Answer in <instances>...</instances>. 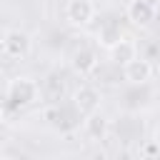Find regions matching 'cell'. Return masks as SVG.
I'll list each match as a JSON object with an SVG mask.
<instances>
[{
  "label": "cell",
  "mask_w": 160,
  "mask_h": 160,
  "mask_svg": "<svg viewBox=\"0 0 160 160\" xmlns=\"http://www.w3.org/2000/svg\"><path fill=\"white\" fill-rule=\"evenodd\" d=\"M40 98V85L28 78V75H18L12 80H8L5 85V102H2V112L10 115L12 110H22L30 108L35 100Z\"/></svg>",
  "instance_id": "cell-1"
},
{
  "label": "cell",
  "mask_w": 160,
  "mask_h": 160,
  "mask_svg": "<svg viewBox=\"0 0 160 160\" xmlns=\"http://www.w3.org/2000/svg\"><path fill=\"white\" fill-rule=\"evenodd\" d=\"M2 52L10 60H25L32 52V38L20 28H8L2 32Z\"/></svg>",
  "instance_id": "cell-2"
},
{
  "label": "cell",
  "mask_w": 160,
  "mask_h": 160,
  "mask_svg": "<svg viewBox=\"0 0 160 160\" xmlns=\"http://www.w3.org/2000/svg\"><path fill=\"white\" fill-rule=\"evenodd\" d=\"M100 102H102V95L92 85H80V88L72 90V108H75V112L80 118H88V115L98 112Z\"/></svg>",
  "instance_id": "cell-3"
},
{
  "label": "cell",
  "mask_w": 160,
  "mask_h": 160,
  "mask_svg": "<svg viewBox=\"0 0 160 160\" xmlns=\"http://www.w3.org/2000/svg\"><path fill=\"white\" fill-rule=\"evenodd\" d=\"M65 20L72 28H88L95 20V5H92V0H68V5H65Z\"/></svg>",
  "instance_id": "cell-4"
},
{
  "label": "cell",
  "mask_w": 160,
  "mask_h": 160,
  "mask_svg": "<svg viewBox=\"0 0 160 160\" xmlns=\"http://www.w3.org/2000/svg\"><path fill=\"white\" fill-rule=\"evenodd\" d=\"M98 65H100L98 52H95L92 48H88V45L75 48V50H72V55H70V68H72V72H75V75H80V78L92 75V72L98 70Z\"/></svg>",
  "instance_id": "cell-5"
},
{
  "label": "cell",
  "mask_w": 160,
  "mask_h": 160,
  "mask_svg": "<svg viewBox=\"0 0 160 160\" xmlns=\"http://www.w3.org/2000/svg\"><path fill=\"white\" fill-rule=\"evenodd\" d=\"M122 78H125L130 85H148L150 78H152V62L138 55L135 60H130V62L122 68Z\"/></svg>",
  "instance_id": "cell-6"
},
{
  "label": "cell",
  "mask_w": 160,
  "mask_h": 160,
  "mask_svg": "<svg viewBox=\"0 0 160 160\" xmlns=\"http://www.w3.org/2000/svg\"><path fill=\"white\" fill-rule=\"evenodd\" d=\"M128 20L135 28H148L155 22V5L150 0H128Z\"/></svg>",
  "instance_id": "cell-7"
},
{
  "label": "cell",
  "mask_w": 160,
  "mask_h": 160,
  "mask_svg": "<svg viewBox=\"0 0 160 160\" xmlns=\"http://www.w3.org/2000/svg\"><path fill=\"white\" fill-rule=\"evenodd\" d=\"M108 52H110V60H112L115 65L125 68L130 60H135V58H138V45H135L130 38H122V40H118Z\"/></svg>",
  "instance_id": "cell-8"
},
{
  "label": "cell",
  "mask_w": 160,
  "mask_h": 160,
  "mask_svg": "<svg viewBox=\"0 0 160 160\" xmlns=\"http://www.w3.org/2000/svg\"><path fill=\"white\" fill-rule=\"evenodd\" d=\"M82 128H85V135H88L90 140H95V142H98V140H105L110 122H108V118H105V115H100V110H98V112H92V115H88V118H85Z\"/></svg>",
  "instance_id": "cell-9"
},
{
  "label": "cell",
  "mask_w": 160,
  "mask_h": 160,
  "mask_svg": "<svg viewBox=\"0 0 160 160\" xmlns=\"http://www.w3.org/2000/svg\"><path fill=\"white\" fill-rule=\"evenodd\" d=\"M98 40H100V42L110 50L118 40H122V32H120V28H118V25H105V28L98 32Z\"/></svg>",
  "instance_id": "cell-10"
},
{
  "label": "cell",
  "mask_w": 160,
  "mask_h": 160,
  "mask_svg": "<svg viewBox=\"0 0 160 160\" xmlns=\"http://www.w3.org/2000/svg\"><path fill=\"white\" fill-rule=\"evenodd\" d=\"M155 25L160 28V5H155Z\"/></svg>",
  "instance_id": "cell-11"
},
{
  "label": "cell",
  "mask_w": 160,
  "mask_h": 160,
  "mask_svg": "<svg viewBox=\"0 0 160 160\" xmlns=\"http://www.w3.org/2000/svg\"><path fill=\"white\" fill-rule=\"evenodd\" d=\"M155 142H158V145H160V130H158V135H155Z\"/></svg>",
  "instance_id": "cell-12"
},
{
  "label": "cell",
  "mask_w": 160,
  "mask_h": 160,
  "mask_svg": "<svg viewBox=\"0 0 160 160\" xmlns=\"http://www.w3.org/2000/svg\"><path fill=\"white\" fill-rule=\"evenodd\" d=\"M0 160H12V158H8V155H5V158H0Z\"/></svg>",
  "instance_id": "cell-13"
},
{
  "label": "cell",
  "mask_w": 160,
  "mask_h": 160,
  "mask_svg": "<svg viewBox=\"0 0 160 160\" xmlns=\"http://www.w3.org/2000/svg\"><path fill=\"white\" fill-rule=\"evenodd\" d=\"M112 2H120V0H112Z\"/></svg>",
  "instance_id": "cell-14"
}]
</instances>
